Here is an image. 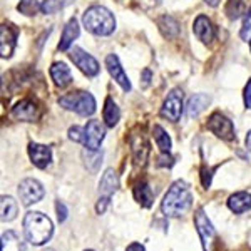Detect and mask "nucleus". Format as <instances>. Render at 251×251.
Instances as JSON below:
<instances>
[{"mask_svg":"<svg viewBox=\"0 0 251 251\" xmlns=\"http://www.w3.org/2000/svg\"><path fill=\"white\" fill-rule=\"evenodd\" d=\"M117 188H119V177H117V173L114 169H107V171L102 174V177H100L99 194L100 196L111 198L112 194L117 191Z\"/></svg>","mask_w":251,"mask_h":251,"instance_id":"17","label":"nucleus"},{"mask_svg":"<svg viewBox=\"0 0 251 251\" xmlns=\"http://www.w3.org/2000/svg\"><path fill=\"white\" fill-rule=\"evenodd\" d=\"M12 116L17 121H25V123H34L40 117V109L34 100L24 99L12 107Z\"/></svg>","mask_w":251,"mask_h":251,"instance_id":"11","label":"nucleus"},{"mask_svg":"<svg viewBox=\"0 0 251 251\" xmlns=\"http://www.w3.org/2000/svg\"><path fill=\"white\" fill-rule=\"evenodd\" d=\"M204 2L208 3L209 7H218V5H220L221 0H204Z\"/></svg>","mask_w":251,"mask_h":251,"instance_id":"41","label":"nucleus"},{"mask_svg":"<svg viewBox=\"0 0 251 251\" xmlns=\"http://www.w3.org/2000/svg\"><path fill=\"white\" fill-rule=\"evenodd\" d=\"M82 24L91 34L99 35V37L111 35L116 29L114 15L111 14V10H107L102 5L89 7L82 15Z\"/></svg>","mask_w":251,"mask_h":251,"instance_id":"3","label":"nucleus"},{"mask_svg":"<svg viewBox=\"0 0 251 251\" xmlns=\"http://www.w3.org/2000/svg\"><path fill=\"white\" fill-rule=\"evenodd\" d=\"M72 0H44L42 2V12L44 14H55L60 9L67 7Z\"/></svg>","mask_w":251,"mask_h":251,"instance_id":"30","label":"nucleus"},{"mask_svg":"<svg viewBox=\"0 0 251 251\" xmlns=\"http://www.w3.org/2000/svg\"><path fill=\"white\" fill-rule=\"evenodd\" d=\"M104 136H106V129L104 126L99 123V121L92 119L89 121L84 127V146L87 149H92V151H99L100 143H102Z\"/></svg>","mask_w":251,"mask_h":251,"instance_id":"10","label":"nucleus"},{"mask_svg":"<svg viewBox=\"0 0 251 251\" xmlns=\"http://www.w3.org/2000/svg\"><path fill=\"white\" fill-rule=\"evenodd\" d=\"M82 157H84V164H86V168L89 169V173L96 174L99 171L100 164H102V152L86 149V151L82 152Z\"/></svg>","mask_w":251,"mask_h":251,"instance_id":"27","label":"nucleus"},{"mask_svg":"<svg viewBox=\"0 0 251 251\" xmlns=\"http://www.w3.org/2000/svg\"><path fill=\"white\" fill-rule=\"evenodd\" d=\"M44 194H46V191H44L42 184H40L37 179H32V177L24 179L19 186V196L24 206L39 203L44 198Z\"/></svg>","mask_w":251,"mask_h":251,"instance_id":"7","label":"nucleus"},{"mask_svg":"<svg viewBox=\"0 0 251 251\" xmlns=\"http://www.w3.org/2000/svg\"><path fill=\"white\" fill-rule=\"evenodd\" d=\"M159 166H173V157L169 156V152H163V156L159 157Z\"/></svg>","mask_w":251,"mask_h":251,"instance_id":"38","label":"nucleus"},{"mask_svg":"<svg viewBox=\"0 0 251 251\" xmlns=\"http://www.w3.org/2000/svg\"><path fill=\"white\" fill-rule=\"evenodd\" d=\"M245 104H246V107L251 109V79L248 80V84H246V87H245Z\"/></svg>","mask_w":251,"mask_h":251,"instance_id":"37","label":"nucleus"},{"mask_svg":"<svg viewBox=\"0 0 251 251\" xmlns=\"http://www.w3.org/2000/svg\"><path fill=\"white\" fill-rule=\"evenodd\" d=\"M29 156H30L32 163L37 166L39 169H46L52 161L50 148H47V146H44V144H37V143L29 144Z\"/></svg>","mask_w":251,"mask_h":251,"instance_id":"14","label":"nucleus"},{"mask_svg":"<svg viewBox=\"0 0 251 251\" xmlns=\"http://www.w3.org/2000/svg\"><path fill=\"white\" fill-rule=\"evenodd\" d=\"M69 139L74 141V143H84V127L72 126V127L69 129Z\"/></svg>","mask_w":251,"mask_h":251,"instance_id":"33","label":"nucleus"},{"mask_svg":"<svg viewBox=\"0 0 251 251\" xmlns=\"http://www.w3.org/2000/svg\"><path fill=\"white\" fill-rule=\"evenodd\" d=\"M152 134H154V139H156V144L157 148L161 149L163 152H169L171 151V137H169L168 132L161 127L159 124H154L152 127Z\"/></svg>","mask_w":251,"mask_h":251,"instance_id":"28","label":"nucleus"},{"mask_svg":"<svg viewBox=\"0 0 251 251\" xmlns=\"http://www.w3.org/2000/svg\"><path fill=\"white\" fill-rule=\"evenodd\" d=\"M193 204V194L189 186L184 181H176L169 191L166 193L163 203H161V211L169 218H179L188 213V209Z\"/></svg>","mask_w":251,"mask_h":251,"instance_id":"1","label":"nucleus"},{"mask_svg":"<svg viewBox=\"0 0 251 251\" xmlns=\"http://www.w3.org/2000/svg\"><path fill=\"white\" fill-rule=\"evenodd\" d=\"M15 40H17V30L10 25L3 24L0 27V54L3 59L10 57L15 49Z\"/></svg>","mask_w":251,"mask_h":251,"instance_id":"15","label":"nucleus"},{"mask_svg":"<svg viewBox=\"0 0 251 251\" xmlns=\"http://www.w3.org/2000/svg\"><path fill=\"white\" fill-rule=\"evenodd\" d=\"M228 208L236 214L248 211V209L251 208V193L240 191V193L231 194L229 200H228Z\"/></svg>","mask_w":251,"mask_h":251,"instance_id":"19","label":"nucleus"},{"mask_svg":"<svg viewBox=\"0 0 251 251\" xmlns=\"http://www.w3.org/2000/svg\"><path fill=\"white\" fill-rule=\"evenodd\" d=\"M250 49H251V39H250Z\"/></svg>","mask_w":251,"mask_h":251,"instance_id":"44","label":"nucleus"},{"mask_svg":"<svg viewBox=\"0 0 251 251\" xmlns=\"http://www.w3.org/2000/svg\"><path fill=\"white\" fill-rule=\"evenodd\" d=\"M79 24L75 19H71L67 22V25L64 27V32H62V37H60V42H59V49L60 50H67L69 47L72 46L75 39L79 37Z\"/></svg>","mask_w":251,"mask_h":251,"instance_id":"20","label":"nucleus"},{"mask_svg":"<svg viewBox=\"0 0 251 251\" xmlns=\"http://www.w3.org/2000/svg\"><path fill=\"white\" fill-rule=\"evenodd\" d=\"M208 104H209V97L206 94H194L191 99L188 100V106H186V114H188L189 119L198 117L206 107H208Z\"/></svg>","mask_w":251,"mask_h":251,"instance_id":"21","label":"nucleus"},{"mask_svg":"<svg viewBox=\"0 0 251 251\" xmlns=\"http://www.w3.org/2000/svg\"><path fill=\"white\" fill-rule=\"evenodd\" d=\"M126 251H146V250H144V246L141 245V243H132V245L127 246V250H126Z\"/></svg>","mask_w":251,"mask_h":251,"instance_id":"40","label":"nucleus"},{"mask_svg":"<svg viewBox=\"0 0 251 251\" xmlns=\"http://www.w3.org/2000/svg\"><path fill=\"white\" fill-rule=\"evenodd\" d=\"M71 59H72V62H74L75 66H77L80 71L87 75V77H94V75L99 74L100 67H99V64H97V60L92 57L91 54L84 52L80 47L72 49V50H71Z\"/></svg>","mask_w":251,"mask_h":251,"instance_id":"9","label":"nucleus"},{"mask_svg":"<svg viewBox=\"0 0 251 251\" xmlns=\"http://www.w3.org/2000/svg\"><path fill=\"white\" fill-rule=\"evenodd\" d=\"M2 251H25V245L15 231L2 233Z\"/></svg>","mask_w":251,"mask_h":251,"instance_id":"25","label":"nucleus"},{"mask_svg":"<svg viewBox=\"0 0 251 251\" xmlns=\"http://www.w3.org/2000/svg\"><path fill=\"white\" fill-rule=\"evenodd\" d=\"M151 71L149 69H144L143 71V87H148L149 82H151Z\"/></svg>","mask_w":251,"mask_h":251,"instance_id":"39","label":"nucleus"},{"mask_svg":"<svg viewBox=\"0 0 251 251\" xmlns=\"http://www.w3.org/2000/svg\"><path fill=\"white\" fill-rule=\"evenodd\" d=\"M181 114H183V92L179 89H173L161 107V116L173 123H177Z\"/></svg>","mask_w":251,"mask_h":251,"instance_id":"8","label":"nucleus"},{"mask_svg":"<svg viewBox=\"0 0 251 251\" xmlns=\"http://www.w3.org/2000/svg\"><path fill=\"white\" fill-rule=\"evenodd\" d=\"M106 67H107L109 74L112 75V79H114L116 82L119 84V86L123 87L126 92L131 91V82H129L127 75H126V72H124L123 66H121L117 55H114V54H109L107 55V57H106Z\"/></svg>","mask_w":251,"mask_h":251,"instance_id":"12","label":"nucleus"},{"mask_svg":"<svg viewBox=\"0 0 251 251\" xmlns=\"http://www.w3.org/2000/svg\"><path fill=\"white\" fill-rule=\"evenodd\" d=\"M131 148H132V156H134V163L139 166H144L146 159H148V154H149V144H148V141H146V137L143 134L134 132L131 137Z\"/></svg>","mask_w":251,"mask_h":251,"instance_id":"16","label":"nucleus"},{"mask_svg":"<svg viewBox=\"0 0 251 251\" xmlns=\"http://www.w3.org/2000/svg\"><path fill=\"white\" fill-rule=\"evenodd\" d=\"M44 251H54V250H50V248H47V250H44Z\"/></svg>","mask_w":251,"mask_h":251,"instance_id":"43","label":"nucleus"},{"mask_svg":"<svg viewBox=\"0 0 251 251\" xmlns=\"http://www.w3.org/2000/svg\"><path fill=\"white\" fill-rule=\"evenodd\" d=\"M102 117H104V123H106V126H109V127H114V126L119 123L121 111H119L117 104L111 99V97H107L106 102H104Z\"/></svg>","mask_w":251,"mask_h":251,"instance_id":"24","label":"nucleus"},{"mask_svg":"<svg viewBox=\"0 0 251 251\" xmlns=\"http://www.w3.org/2000/svg\"><path fill=\"white\" fill-rule=\"evenodd\" d=\"M0 211H2V221H12L15 220L19 211L17 201L12 196H2V203H0Z\"/></svg>","mask_w":251,"mask_h":251,"instance_id":"26","label":"nucleus"},{"mask_svg":"<svg viewBox=\"0 0 251 251\" xmlns=\"http://www.w3.org/2000/svg\"><path fill=\"white\" fill-rule=\"evenodd\" d=\"M194 225H196V231L201 238L204 251H211L216 233H214L213 223L209 221L208 214L204 213L203 208H198L196 213H194Z\"/></svg>","mask_w":251,"mask_h":251,"instance_id":"5","label":"nucleus"},{"mask_svg":"<svg viewBox=\"0 0 251 251\" xmlns=\"http://www.w3.org/2000/svg\"><path fill=\"white\" fill-rule=\"evenodd\" d=\"M86 251H92V250H86Z\"/></svg>","mask_w":251,"mask_h":251,"instance_id":"45","label":"nucleus"},{"mask_svg":"<svg viewBox=\"0 0 251 251\" xmlns=\"http://www.w3.org/2000/svg\"><path fill=\"white\" fill-rule=\"evenodd\" d=\"M208 129L213 132L216 137H220L223 141H233L234 137V126L231 123V119H228L225 114L221 112H213L208 119Z\"/></svg>","mask_w":251,"mask_h":251,"instance_id":"6","label":"nucleus"},{"mask_svg":"<svg viewBox=\"0 0 251 251\" xmlns=\"http://www.w3.org/2000/svg\"><path fill=\"white\" fill-rule=\"evenodd\" d=\"M246 149L251 151V131L248 132V136H246Z\"/></svg>","mask_w":251,"mask_h":251,"instance_id":"42","label":"nucleus"},{"mask_svg":"<svg viewBox=\"0 0 251 251\" xmlns=\"http://www.w3.org/2000/svg\"><path fill=\"white\" fill-rule=\"evenodd\" d=\"M240 35H241L243 40L251 39V7H250L248 14H246V17H245V22H243V29L240 32Z\"/></svg>","mask_w":251,"mask_h":251,"instance_id":"32","label":"nucleus"},{"mask_svg":"<svg viewBox=\"0 0 251 251\" xmlns=\"http://www.w3.org/2000/svg\"><path fill=\"white\" fill-rule=\"evenodd\" d=\"M226 14L229 19H238L243 14V3L241 0H229L226 5Z\"/></svg>","mask_w":251,"mask_h":251,"instance_id":"31","label":"nucleus"},{"mask_svg":"<svg viewBox=\"0 0 251 251\" xmlns=\"http://www.w3.org/2000/svg\"><path fill=\"white\" fill-rule=\"evenodd\" d=\"M50 77L57 87H67L72 82V74L64 62H55L50 67Z\"/></svg>","mask_w":251,"mask_h":251,"instance_id":"18","label":"nucleus"},{"mask_svg":"<svg viewBox=\"0 0 251 251\" xmlns=\"http://www.w3.org/2000/svg\"><path fill=\"white\" fill-rule=\"evenodd\" d=\"M17 10L24 15H35L39 10H42V3H39L37 0H20Z\"/></svg>","mask_w":251,"mask_h":251,"instance_id":"29","label":"nucleus"},{"mask_svg":"<svg viewBox=\"0 0 251 251\" xmlns=\"http://www.w3.org/2000/svg\"><path fill=\"white\" fill-rule=\"evenodd\" d=\"M193 32H194V35L204 44H211L214 40V35H216V29H214L213 22L206 17V15L196 17L194 25H193Z\"/></svg>","mask_w":251,"mask_h":251,"instance_id":"13","label":"nucleus"},{"mask_svg":"<svg viewBox=\"0 0 251 251\" xmlns=\"http://www.w3.org/2000/svg\"><path fill=\"white\" fill-rule=\"evenodd\" d=\"M59 106L74 111L80 116H92L96 112V99L89 92H69V94L59 97Z\"/></svg>","mask_w":251,"mask_h":251,"instance_id":"4","label":"nucleus"},{"mask_svg":"<svg viewBox=\"0 0 251 251\" xmlns=\"http://www.w3.org/2000/svg\"><path fill=\"white\" fill-rule=\"evenodd\" d=\"M109 203H111V198L100 196V198H99V201H97V204H96V211H97V214H102L104 211H106Z\"/></svg>","mask_w":251,"mask_h":251,"instance_id":"34","label":"nucleus"},{"mask_svg":"<svg viewBox=\"0 0 251 251\" xmlns=\"http://www.w3.org/2000/svg\"><path fill=\"white\" fill-rule=\"evenodd\" d=\"M157 27H159L161 34H163L166 39H174L179 35V24H177L171 15H163V17H159Z\"/></svg>","mask_w":251,"mask_h":251,"instance_id":"23","label":"nucleus"},{"mask_svg":"<svg viewBox=\"0 0 251 251\" xmlns=\"http://www.w3.org/2000/svg\"><path fill=\"white\" fill-rule=\"evenodd\" d=\"M201 181H203L204 188L211 186V171H209V169H206V168L201 169Z\"/></svg>","mask_w":251,"mask_h":251,"instance_id":"36","label":"nucleus"},{"mask_svg":"<svg viewBox=\"0 0 251 251\" xmlns=\"http://www.w3.org/2000/svg\"><path fill=\"white\" fill-rule=\"evenodd\" d=\"M55 209H57V220L59 223H64L67 220V208H66V204L62 203V201H57L55 203Z\"/></svg>","mask_w":251,"mask_h":251,"instance_id":"35","label":"nucleus"},{"mask_svg":"<svg viewBox=\"0 0 251 251\" xmlns=\"http://www.w3.org/2000/svg\"><path fill=\"white\" fill-rule=\"evenodd\" d=\"M134 198L141 206L151 208L152 201H154V191H152L151 186L146 183V181H141V183H137L134 188Z\"/></svg>","mask_w":251,"mask_h":251,"instance_id":"22","label":"nucleus"},{"mask_svg":"<svg viewBox=\"0 0 251 251\" xmlns=\"http://www.w3.org/2000/svg\"><path fill=\"white\" fill-rule=\"evenodd\" d=\"M54 226L46 214L37 211H29L24 218V234L27 241L35 246H40L47 243L52 238Z\"/></svg>","mask_w":251,"mask_h":251,"instance_id":"2","label":"nucleus"}]
</instances>
